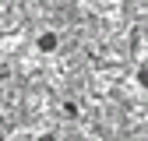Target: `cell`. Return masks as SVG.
Segmentation results:
<instances>
[{"label":"cell","instance_id":"4","mask_svg":"<svg viewBox=\"0 0 148 141\" xmlns=\"http://www.w3.org/2000/svg\"><path fill=\"white\" fill-rule=\"evenodd\" d=\"M7 78H11V74H7V67L0 64V81H7Z\"/></svg>","mask_w":148,"mask_h":141},{"label":"cell","instance_id":"1","mask_svg":"<svg viewBox=\"0 0 148 141\" xmlns=\"http://www.w3.org/2000/svg\"><path fill=\"white\" fill-rule=\"evenodd\" d=\"M35 49L39 53H57L60 49V35L57 32H39L35 35Z\"/></svg>","mask_w":148,"mask_h":141},{"label":"cell","instance_id":"2","mask_svg":"<svg viewBox=\"0 0 148 141\" xmlns=\"http://www.w3.org/2000/svg\"><path fill=\"white\" fill-rule=\"evenodd\" d=\"M138 85H141V88H148V67H141V70H138Z\"/></svg>","mask_w":148,"mask_h":141},{"label":"cell","instance_id":"5","mask_svg":"<svg viewBox=\"0 0 148 141\" xmlns=\"http://www.w3.org/2000/svg\"><path fill=\"white\" fill-rule=\"evenodd\" d=\"M39 141H57V134H42V138H39Z\"/></svg>","mask_w":148,"mask_h":141},{"label":"cell","instance_id":"3","mask_svg":"<svg viewBox=\"0 0 148 141\" xmlns=\"http://www.w3.org/2000/svg\"><path fill=\"white\" fill-rule=\"evenodd\" d=\"M64 113L67 116H78V102H64Z\"/></svg>","mask_w":148,"mask_h":141}]
</instances>
